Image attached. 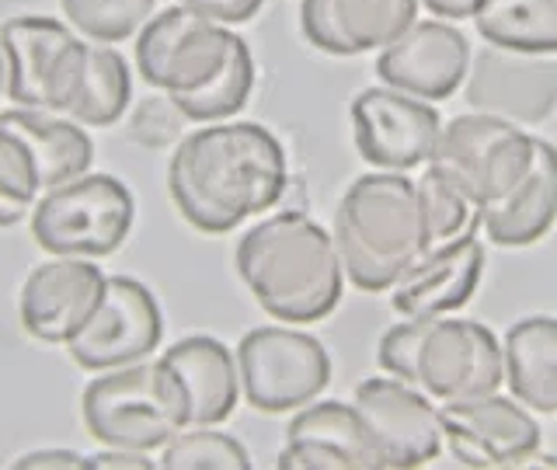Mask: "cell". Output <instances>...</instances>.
I'll list each match as a JSON object with an SVG mask.
<instances>
[{
    "label": "cell",
    "instance_id": "obj_12",
    "mask_svg": "<svg viewBox=\"0 0 557 470\" xmlns=\"http://www.w3.org/2000/svg\"><path fill=\"white\" fill-rule=\"evenodd\" d=\"M348 115L359 157L383 171L429 164L443 129V119L429 101L397 87H366L348 104Z\"/></svg>",
    "mask_w": 557,
    "mask_h": 470
},
{
    "label": "cell",
    "instance_id": "obj_1",
    "mask_svg": "<svg viewBox=\"0 0 557 470\" xmlns=\"http://www.w3.org/2000/svg\"><path fill=\"white\" fill-rule=\"evenodd\" d=\"M286 185V150L261 122H206L174 144L168 161L174 209L188 226L213 237L272 213Z\"/></svg>",
    "mask_w": 557,
    "mask_h": 470
},
{
    "label": "cell",
    "instance_id": "obj_29",
    "mask_svg": "<svg viewBox=\"0 0 557 470\" xmlns=\"http://www.w3.org/2000/svg\"><path fill=\"white\" fill-rule=\"evenodd\" d=\"M42 196V178L35 157L22 136L0 126V226L28 220L32 206Z\"/></svg>",
    "mask_w": 557,
    "mask_h": 470
},
{
    "label": "cell",
    "instance_id": "obj_18",
    "mask_svg": "<svg viewBox=\"0 0 557 470\" xmlns=\"http://www.w3.org/2000/svg\"><path fill=\"white\" fill-rule=\"evenodd\" d=\"M283 470H387L356 405L310 400L286 425Z\"/></svg>",
    "mask_w": 557,
    "mask_h": 470
},
{
    "label": "cell",
    "instance_id": "obj_15",
    "mask_svg": "<svg viewBox=\"0 0 557 470\" xmlns=\"http://www.w3.org/2000/svg\"><path fill=\"white\" fill-rule=\"evenodd\" d=\"M104 289H109V275L95 265V258L52 255L35 265L17 289V321L35 342L66 345L95 318Z\"/></svg>",
    "mask_w": 557,
    "mask_h": 470
},
{
    "label": "cell",
    "instance_id": "obj_27",
    "mask_svg": "<svg viewBox=\"0 0 557 470\" xmlns=\"http://www.w3.org/2000/svg\"><path fill=\"white\" fill-rule=\"evenodd\" d=\"M157 4L161 0H60L66 25L101 46L133 39L157 14Z\"/></svg>",
    "mask_w": 557,
    "mask_h": 470
},
{
    "label": "cell",
    "instance_id": "obj_35",
    "mask_svg": "<svg viewBox=\"0 0 557 470\" xmlns=\"http://www.w3.org/2000/svg\"><path fill=\"white\" fill-rule=\"evenodd\" d=\"M87 467H98V470H153L157 460L150 453H139V449H122V446H104L95 457H87Z\"/></svg>",
    "mask_w": 557,
    "mask_h": 470
},
{
    "label": "cell",
    "instance_id": "obj_22",
    "mask_svg": "<svg viewBox=\"0 0 557 470\" xmlns=\"http://www.w3.org/2000/svg\"><path fill=\"white\" fill-rule=\"evenodd\" d=\"M188 400V425H220L240 397L237 356L213 335H188L161 356Z\"/></svg>",
    "mask_w": 557,
    "mask_h": 470
},
{
    "label": "cell",
    "instance_id": "obj_23",
    "mask_svg": "<svg viewBox=\"0 0 557 470\" xmlns=\"http://www.w3.org/2000/svg\"><path fill=\"white\" fill-rule=\"evenodd\" d=\"M0 126L25 139L35 168H39L42 191L81 178L95 164V139L87 136V126L70 115L14 104V109L0 112Z\"/></svg>",
    "mask_w": 557,
    "mask_h": 470
},
{
    "label": "cell",
    "instance_id": "obj_30",
    "mask_svg": "<svg viewBox=\"0 0 557 470\" xmlns=\"http://www.w3.org/2000/svg\"><path fill=\"white\" fill-rule=\"evenodd\" d=\"M255 77H258L255 57H251V49H244L234 60V66L226 70L220 81L209 84L206 91L188 95V98H171V101L185 112L188 122H202V126L206 122H226L251 101Z\"/></svg>",
    "mask_w": 557,
    "mask_h": 470
},
{
    "label": "cell",
    "instance_id": "obj_32",
    "mask_svg": "<svg viewBox=\"0 0 557 470\" xmlns=\"http://www.w3.org/2000/svg\"><path fill=\"white\" fill-rule=\"evenodd\" d=\"M185 126H188L185 112L168 95L144 98L129 112V136L136 139V144L153 147V150H164V147L178 144V139L185 136Z\"/></svg>",
    "mask_w": 557,
    "mask_h": 470
},
{
    "label": "cell",
    "instance_id": "obj_37",
    "mask_svg": "<svg viewBox=\"0 0 557 470\" xmlns=\"http://www.w3.org/2000/svg\"><path fill=\"white\" fill-rule=\"evenodd\" d=\"M0 95H8V57L0 49Z\"/></svg>",
    "mask_w": 557,
    "mask_h": 470
},
{
    "label": "cell",
    "instance_id": "obj_3",
    "mask_svg": "<svg viewBox=\"0 0 557 470\" xmlns=\"http://www.w3.org/2000/svg\"><path fill=\"white\" fill-rule=\"evenodd\" d=\"M335 248L345 283L387 293L432 244L418 182L405 171H373L345 188L335 209Z\"/></svg>",
    "mask_w": 557,
    "mask_h": 470
},
{
    "label": "cell",
    "instance_id": "obj_26",
    "mask_svg": "<svg viewBox=\"0 0 557 470\" xmlns=\"http://www.w3.org/2000/svg\"><path fill=\"white\" fill-rule=\"evenodd\" d=\"M133 104V70L129 60L115 46L95 42L87 49L84 81L77 87V98L70 104V119H77L87 129H104L129 112Z\"/></svg>",
    "mask_w": 557,
    "mask_h": 470
},
{
    "label": "cell",
    "instance_id": "obj_2",
    "mask_svg": "<svg viewBox=\"0 0 557 470\" xmlns=\"http://www.w3.org/2000/svg\"><path fill=\"white\" fill-rule=\"evenodd\" d=\"M234 265L258 307L283 324L324 321L342 304L345 269L335 237L300 209L251 223L234 248Z\"/></svg>",
    "mask_w": 557,
    "mask_h": 470
},
{
    "label": "cell",
    "instance_id": "obj_14",
    "mask_svg": "<svg viewBox=\"0 0 557 470\" xmlns=\"http://www.w3.org/2000/svg\"><path fill=\"white\" fill-rule=\"evenodd\" d=\"M352 405L370 429L383 467H425L443 453V422L432 397L397 376L362 380Z\"/></svg>",
    "mask_w": 557,
    "mask_h": 470
},
{
    "label": "cell",
    "instance_id": "obj_7",
    "mask_svg": "<svg viewBox=\"0 0 557 470\" xmlns=\"http://www.w3.org/2000/svg\"><path fill=\"white\" fill-rule=\"evenodd\" d=\"M136 223V199L115 174L87 171L46 188L28 213V231L42 251L60 258H104L126 244Z\"/></svg>",
    "mask_w": 557,
    "mask_h": 470
},
{
    "label": "cell",
    "instance_id": "obj_4",
    "mask_svg": "<svg viewBox=\"0 0 557 470\" xmlns=\"http://www.w3.org/2000/svg\"><path fill=\"white\" fill-rule=\"evenodd\" d=\"M383 373L411 383L432 400H467L502 391L505 356L487 324L467 318H405L376 345Z\"/></svg>",
    "mask_w": 557,
    "mask_h": 470
},
{
    "label": "cell",
    "instance_id": "obj_5",
    "mask_svg": "<svg viewBox=\"0 0 557 470\" xmlns=\"http://www.w3.org/2000/svg\"><path fill=\"white\" fill-rule=\"evenodd\" d=\"M87 432L101 446L161 453L174 432L188 429V400L164 359L98 373L81 394Z\"/></svg>",
    "mask_w": 557,
    "mask_h": 470
},
{
    "label": "cell",
    "instance_id": "obj_36",
    "mask_svg": "<svg viewBox=\"0 0 557 470\" xmlns=\"http://www.w3.org/2000/svg\"><path fill=\"white\" fill-rule=\"evenodd\" d=\"M418 4H425L443 22H463V17H474L481 0H418Z\"/></svg>",
    "mask_w": 557,
    "mask_h": 470
},
{
    "label": "cell",
    "instance_id": "obj_16",
    "mask_svg": "<svg viewBox=\"0 0 557 470\" xmlns=\"http://www.w3.org/2000/svg\"><path fill=\"white\" fill-rule=\"evenodd\" d=\"M443 443L467 467H519L540 449L536 418L512 397L484 394L467 400H446L440 408Z\"/></svg>",
    "mask_w": 557,
    "mask_h": 470
},
{
    "label": "cell",
    "instance_id": "obj_8",
    "mask_svg": "<svg viewBox=\"0 0 557 470\" xmlns=\"http://www.w3.org/2000/svg\"><path fill=\"white\" fill-rule=\"evenodd\" d=\"M536 161V136L522 126L463 112L440 129L429 168L457 185L478 209L505 196Z\"/></svg>",
    "mask_w": 557,
    "mask_h": 470
},
{
    "label": "cell",
    "instance_id": "obj_10",
    "mask_svg": "<svg viewBox=\"0 0 557 470\" xmlns=\"http://www.w3.org/2000/svg\"><path fill=\"white\" fill-rule=\"evenodd\" d=\"M240 394L255 411L286 415L318 400L331 383V356L300 327L261 324L237 345Z\"/></svg>",
    "mask_w": 557,
    "mask_h": 470
},
{
    "label": "cell",
    "instance_id": "obj_33",
    "mask_svg": "<svg viewBox=\"0 0 557 470\" xmlns=\"http://www.w3.org/2000/svg\"><path fill=\"white\" fill-rule=\"evenodd\" d=\"M182 8L196 11L216 25H244L261 11L265 0H178Z\"/></svg>",
    "mask_w": 557,
    "mask_h": 470
},
{
    "label": "cell",
    "instance_id": "obj_6",
    "mask_svg": "<svg viewBox=\"0 0 557 470\" xmlns=\"http://www.w3.org/2000/svg\"><path fill=\"white\" fill-rule=\"evenodd\" d=\"M244 49H251L248 39L231 25H216L182 4H171L136 32L133 57L139 81L153 91L188 98L220 81Z\"/></svg>",
    "mask_w": 557,
    "mask_h": 470
},
{
    "label": "cell",
    "instance_id": "obj_28",
    "mask_svg": "<svg viewBox=\"0 0 557 470\" xmlns=\"http://www.w3.org/2000/svg\"><path fill=\"white\" fill-rule=\"evenodd\" d=\"M157 467L164 470H248L251 457L240 440L216 425H188L161 446Z\"/></svg>",
    "mask_w": 557,
    "mask_h": 470
},
{
    "label": "cell",
    "instance_id": "obj_9",
    "mask_svg": "<svg viewBox=\"0 0 557 470\" xmlns=\"http://www.w3.org/2000/svg\"><path fill=\"white\" fill-rule=\"evenodd\" d=\"M0 49L8 57V98L14 104L70 112L91 49L77 28L46 14H17L0 25Z\"/></svg>",
    "mask_w": 557,
    "mask_h": 470
},
{
    "label": "cell",
    "instance_id": "obj_25",
    "mask_svg": "<svg viewBox=\"0 0 557 470\" xmlns=\"http://www.w3.org/2000/svg\"><path fill=\"white\" fill-rule=\"evenodd\" d=\"M474 25L487 46L557 57V0H481Z\"/></svg>",
    "mask_w": 557,
    "mask_h": 470
},
{
    "label": "cell",
    "instance_id": "obj_21",
    "mask_svg": "<svg viewBox=\"0 0 557 470\" xmlns=\"http://www.w3.org/2000/svg\"><path fill=\"white\" fill-rule=\"evenodd\" d=\"M481 231L495 248H527L557 223V147L536 139V161L522 178L478 209Z\"/></svg>",
    "mask_w": 557,
    "mask_h": 470
},
{
    "label": "cell",
    "instance_id": "obj_17",
    "mask_svg": "<svg viewBox=\"0 0 557 470\" xmlns=\"http://www.w3.org/2000/svg\"><path fill=\"white\" fill-rule=\"evenodd\" d=\"M470 57L474 52L457 25L429 17V22H414L391 46L380 49L376 77L422 101H446L467 81Z\"/></svg>",
    "mask_w": 557,
    "mask_h": 470
},
{
    "label": "cell",
    "instance_id": "obj_31",
    "mask_svg": "<svg viewBox=\"0 0 557 470\" xmlns=\"http://www.w3.org/2000/svg\"><path fill=\"white\" fill-rule=\"evenodd\" d=\"M418 191H422V202H425L432 244H446L467 231H481L478 206L470 202L449 178H443V174L425 168V174L418 178Z\"/></svg>",
    "mask_w": 557,
    "mask_h": 470
},
{
    "label": "cell",
    "instance_id": "obj_34",
    "mask_svg": "<svg viewBox=\"0 0 557 470\" xmlns=\"http://www.w3.org/2000/svg\"><path fill=\"white\" fill-rule=\"evenodd\" d=\"M17 470H49V467H63V470H81L87 467L84 453H74L66 446H39V449H28L25 457L14 460Z\"/></svg>",
    "mask_w": 557,
    "mask_h": 470
},
{
    "label": "cell",
    "instance_id": "obj_11",
    "mask_svg": "<svg viewBox=\"0 0 557 470\" xmlns=\"http://www.w3.org/2000/svg\"><path fill=\"white\" fill-rule=\"evenodd\" d=\"M164 338V313L150 286L133 275H109L104 300L63 348L74 366L91 373L144 362Z\"/></svg>",
    "mask_w": 557,
    "mask_h": 470
},
{
    "label": "cell",
    "instance_id": "obj_20",
    "mask_svg": "<svg viewBox=\"0 0 557 470\" xmlns=\"http://www.w3.org/2000/svg\"><path fill=\"white\" fill-rule=\"evenodd\" d=\"M414 22L418 0H300L304 39L327 57L380 52Z\"/></svg>",
    "mask_w": 557,
    "mask_h": 470
},
{
    "label": "cell",
    "instance_id": "obj_13",
    "mask_svg": "<svg viewBox=\"0 0 557 470\" xmlns=\"http://www.w3.org/2000/svg\"><path fill=\"white\" fill-rule=\"evenodd\" d=\"M463 101L512 126H540L557 109V60L484 46L470 57Z\"/></svg>",
    "mask_w": 557,
    "mask_h": 470
},
{
    "label": "cell",
    "instance_id": "obj_24",
    "mask_svg": "<svg viewBox=\"0 0 557 470\" xmlns=\"http://www.w3.org/2000/svg\"><path fill=\"white\" fill-rule=\"evenodd\" d=\"M505 383L519 405L540 415H557V318H522L502 342Z\"/></svg>",
    "mask_w": 557,
    "mask_h": 470
},
{
    "label": "cell",
    "instance_id": "obj_19",
    "mask_svg": "<svg viewBox=\"0 0 557 470\" xmlns=\"http://www.w3.org/2000/svg\"><path fill=\"white\" fill-rule=\"evenodd\" d=\"M481 231H467L429 248L391 289V307L400 318H443L460 310L478 293L484 275Z\"/></svg>",
    "mask_w": 557,
    "mask_h": 470
}]
</instances>
